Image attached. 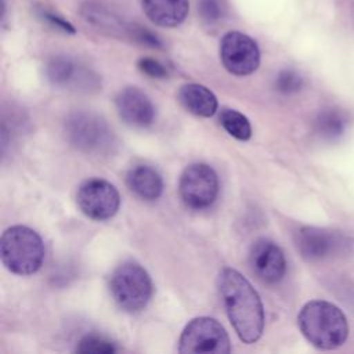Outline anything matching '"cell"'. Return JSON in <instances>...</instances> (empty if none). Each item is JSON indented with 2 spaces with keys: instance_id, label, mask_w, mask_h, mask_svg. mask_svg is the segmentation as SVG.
<instances>
[{
  "instance_id": "cell-8",
  "label": "cell",
  "mask_w": 354,
  "mask_h": 354,
  "mask_svg": "<svg viewBox=\"0 0 354 354\" xmlns=\"http://www.w3.org/2000/svg\"><path fill=\"white\" fill-rule=\"evenodd\" d=\"M178 194L184 205L194 210L209 207L218 194L216 171L206 163H192L184 169L178 181Z\"/></svg>"
},
{
  "instance_id": "cell-12",
  "label": "cell",
  "mask_w": 354,
  "mask_h": 354,
  "mask_svg": "<svg viewBox=\"0 0 354 354\" xmlns=\"http://www.w3.org/2000/svg\"><path fill=\"white\" fill-rule=\"evenodd\" d=\"M120 119L133 127H148L155 120V106L149 97L137 87L122 88L115 97Z\"/></svg>"
},
{
  "instance_id": "cell-14",
  "label": "cell",
  "mask_w": 354,
  "mask_h": 354,
  "mask_svg": "<svg viewBox=\"0 0 354 354\" xmlns=\"http://www.w3.org/2000/svg\"><path fill=\"white\" fill-rule=\"evenodd\" d=\"M178 102L195 116L210 118L216 113L218 102L210 88L198 83H187L178 88Z\"/></svg>"
},
{
  "instance_id": "cell-4",
  "label": "cell",
  "mask_w": 354,
  "mask_h": 354,
  "mask_svg": "<svg viewBox=\"0 0 354 354\" xmlns=\"http://www.w3.org/2000/svg\"><path fill=\"white\" fill-rule=\"evenodd\" d=\"M109 290L123 311L138 313L149 303L153 286L144 267L136 261H124L113 270Z\"/></svg>"
},
{
  "instance_id": "cell-15",
  "label": "cell",
  "mask_w": 354,
  "mask_h": 354,
  "mask_svg": "<svg viewBox=\"0 0 354 354\" xmlns=\"http://www.w3.org/2000/svg\"><path fill=\"white\" fill-rule=\"evenodd\" d=\"M126 183L130 191L144 201H155L163 191L160 174L147 165L131 167L126 176Z\"/></svg>"
},
{
  "instance_id": "cell-23",
  "label": "cell",
  "mask_w": 354,
  "mask_h": 354,
  "mask_svg": "<svg viewBox=\"0 0 354 354\" xmlns=\"http://www.w3.org/2000/svg\"><path fill=\"white\" fill-rule=\"evenodd\" d=\"M137 66H138V69L142 73H145V75H148L151 77H156V79L167 77V69L158 59H153V58H149V57H144V58L138 59Z\"/></svg>"
},
{
  "instance_id": "cell-5",
  "label": "cell",
  "mask_w": 354,
  "mask_h": 354,
  "mask_svg": "<svg viewBox=\"0 0 354 354\" xmlns=\"http://www.w3.org/2000/svg\"><path fill=\"white\" fill-rule=\"evenodd\" d=\"M68 141L86 153L104 155L112 151L115 136L108 123L93 112L77 111L65 119Z\"/></svg>"
},
{
  "instance_id": "cell-11",
  "label": "cell",
  "mask_w": 354,
  "mask_h": 354,
  "mask_svg": "<svg viewBox=\"0 0 354 354\" xmlns=\"http://www.w3.org/2000/svg\"><path fill=\"white\" fill-rule=\"evenodd\" d=\"M249 264L253 274L264 283L279 282L286 271V260L282 249L267 238L253 242L249 250Z\"/></svg>"
},
{
  "instance_id": "cell-17",
  "label": "cell",
  "mask_w": 354,
  "mask_h": 354,
  "mask_svg": "<svg viewBox=\"0 0 354 354\" xmlns=\"http://www.w3.org/2000/svg\"><path fill=\"white\" fill-rule=\"evenodd\" d=\"M348 124L347 115L336 108L322 109L317 113L313 127L314 133L325 140V141H335L343 136Z\"/></svg>"
},
{
  "instance_id": "cell-6",
  "label": "cell",
  "mask_w": 354,
  "mask_h": 354,
  "mask_svg": "<svg viewBox=\"0 0 354 354\" xmlns=\"http://www.w3.org/2000/svg\"><path fill=\"white\" fill-rule=\"evenodd\" d=\"M295 245L304 260L321 261L348 254L354 242L340 231L304 225L295 232Z\"/></svg>"
},
{
  "instance_id": "cell-16",
  "label": "cell",
  "mask_w": 354,
  "mask_h": 354,
  "mask_svg": "<svg viewBox=\"0 0 354 354\" xmlns=\"http://www.w3.org/2000/svg\"><path fill=\"white\" fill-rule=\"evenodd\" d=\"M47 79L54 86H90V75L77 68V65L66 55H57L46 65Z\"/></svg>"
},
{
  "instance_id": "cell-20",
  "label": "cell",
  "mask_w": 354,
  "mask_h": 354,
  "mask_svg": "<svg viewBox=\"0 0 354 354\" xmlns=\"http://www.w3.org/2000/svg\"><path fill=\"white\" fill-rule=\"evenodd\" d=\"M275 90L281 94H295L301 90L303 87V77L292 69L281 71L275 77Z\"/></svg>"
},
{
  "instance_id": "cell-2",
  "label": "cell",
  "mask_w": 354,
  "mask_h": 354,
  "mask_svg": "<svg viewBox=\"0 0 354 354\" xmlns=\"http://www.w3.org/2000/svg\"><path fill=\"white\" fill-rule=\"evenodd\" d=\"M297 325L303 336L319 350H335L348 336L343 311L325 300L307 301L297 315Z\"/></svg>"
},
{
  "instance_id": "cell-9",
  "label": "cell",
  "mask_w": 354,
  "mask_h": 354,
  "mask_svg": "<svg viewBox=\"0 0 354 354\" xmlns=\"http://www.w3.org/2000/svg\"><path fill=\"white\" fill-rule=\"evenodd\" d=\"M76 202L86 217L104 221L118 213L120 195L116 187L109 181L102 178H88L79 185Z\"/></svg>"
},
{
  "instance_id": "cell-22",
  "label": "cell",
  "mask_w": 354,
  "mask_h": 354,
  "mask_svg": "<svg viewBox=\"0 0 354 354\" xmlns=\"http://www.w3.org/2000/svg\"><path fill=\"white\" fill-rule=\"evenodd\" d=\"M126 32L129 33V36L133 40H136V41H138L141 44H145V46H149V47H155V48H160L162 47L160 40L152 32H149L148 29H145V28H142L140 25H134V24L133 25H127V30Z\"/></svg>"
},
{
  "instance_id": "cell-18",
  "label": "cell",
  "mask_w": 354,
  "mask_h": 354,
  "mask_svg": "<svg viewBox=\"0 0 354 354\" xmlns=\"http://www.w3.org/2000/svg\"><path fill=\"white\" fill-rule=\"evenodd\" d=\"M220 123L224 130L236 140L246 141L252 136V126L249 119L239 111L224 108L220 112Z\"/></svg>"
},
{
  "instance_id": "cell-10",
  "label": "cell",
  "mask_w": 354,
  "mask_h": 354,
  "mask_svg": "<svg viewBox=\"0 0 354 354\" xmlns=\"http://www.w3.org/2000/svg\"><path fill=\"white\" fill-rule=\"evenodd\" d=\"M220 59L223 66L232 75L246 76L260 65L257 43L242 32H228L220 41Z\"/></svg>"
},
{
  "instance_id": "cell-13",
  "label": "cell",
  "mask_w": 354,
  "mask_h": 354,
  "mask_svg": "<svg viewBox=\"0 0 354 354\" xmlns=\"http://www.w3.org/2000/svg\"><path fill=\"white\" fill-rule=\"evenodd\" d=\"M142 10L149 21L165 28H174L188 15V0H142Z\"/></svg>"
},
{
  "instance_id": "cell-3",
  "label": "cell",
  "mask_w": 354,
  "mask_h": 354,
  "mask_svg": "<svg viewBox=\"0 0 354 354\" xmlns=\"http://www.w3.org/2000/svg\"><path fill=\"white\" fill-rule=\"evenodd\" d=\"M0 253L7 270L17 275H32L43 264L44 243L35 230L12 225L1 235Z\"/></svg>"
},
{
  "instance_id": "cell-19",
  "label": "cell",
  "mask_w": 354,
  "mask_h": 354,
  "mask_svg": "<svg viewBox=\"0 0 354 354\" xmlns=\"http://www.w3.org/2000/svg\"><path fill=\"white\" fill-rule=\"evenodd\" d=\"M77 353H84V354H112L116 351V347L115 344L105 339L104 336H100V335H86L83 336L76 348H75Z\"/></svg>"
},
{
  "instance_id": "cell-1",
  "label": "cell",
  "mask_w": 354,
  "mask_h": 354,
  "mask_svg": "<svg viewBox=\"0 0 354 354\" xmlns=\"http://www.w3.org/2000/svg\"><path fill=\"white\" fill-rule=\"evenodd\" d=\"M217 290L238 337L256 343L264 329V308L252 283L236 270L224 268L217 277Z\"/></svg>"
},
{
  "instance_id": "cell-7",
  "label": "cell",
  "mask_w": 354,
  "mask_h": 354,
  "mask_svg": "<svg viewBox=\"0 0 354 354\" xmlns=\"http://www.w3.org/2000/svg\"><path fill=\"white\" fill-rule=\"evenodd\" d=\"M231 351V343L224 326L214 318L196 317L191 319L178 340V353H217Z\"/></svg>"
},
{
  "instance_id": "cell-24",
  "label": "cell",
  "mask_w": 354,
  "mask_h": 354,
  "mask_svg": "<svg viewBox=\"0 0 354 354\" xmlns=\"http://www.w3.org/2000/svg\"><path fill=\"white\" fill-rule=\"evenodd\" d=\"M37 14H39V17H40L43 21H46L47 24H50L53 28L59 29V30H62V32H65V33H75V28H73L68 21H65L64 18L55 15L54 12H51V11H48V10L40 7V8L37 10Z\"/></svg>"
},
{
  "instance_id": "cell-21",
  "label": "cell",
  "mask_w": 354,
  "mask_h": 354,
  "mask_svg": "<svg viewBox=\"0 0 354 354\" xmlns=\"http://www.w3.org/2000/svg\"><path fill=\"white\" fill-rule=\"evenodd\" d=\"M198 11L206 24H214L221 19L224 14V6L221 0H199Z\"/></svg>"
}]
</instances>
